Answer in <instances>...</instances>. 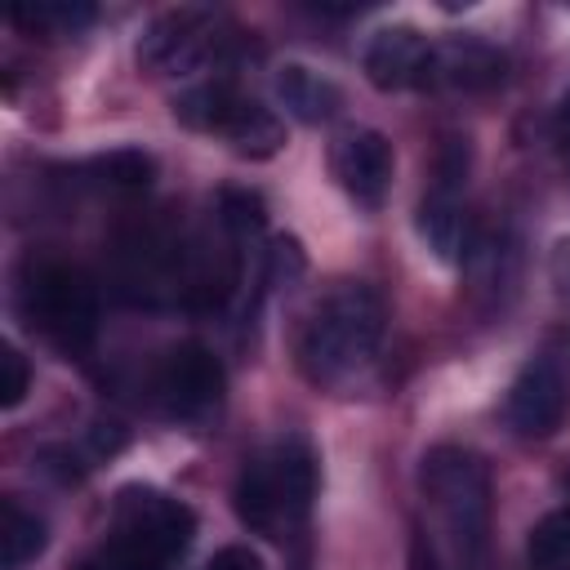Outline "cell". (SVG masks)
<instances>
[{
    "instance_id": "cell-13",
    "label": "cell",
    "mask_w": 570,
    "mask_h": 570,
    "mask_svg": "<svg viewBox=\"0 0 570 570\" xmlns=\"http://www.w3.org/2000/svg\"><path fill=\"white\" fill-rule=\"evenodd\" d=\"M272 85H276L281 107H285L294 120H303V125H325V120H334L338 107H343V89H338L330 76H321V71H312V67H303V62H285Z\"/></svg>"
},
{
    "instance_id": "cell-10",
    "label": "cell",
    "mask_w": 570,
    "mask_h": 570,
    "mask_svg": "<svg viewBox=\"0 0 570 570\" xmlns=\"http://www.w3.org/2000/svg\"><path fill=\"white\" fill-rule=\"evenodd\" d=\"M330 169L338 178V187L365 205V209H379L392 191V174H396V156H392V142L379 134V129H347L334 138L330 147Z\"/></svg>"
},
{
    "instance_id": "cell-3",
    "label": "cell",
    "mask_w": 570,
    "mask_h": 570,
    "mask_svg": "<svg viewBox=\"0 0 570 570\" xmlns=\"http://www.w3.org/2000/svg\"><path fill=\"white\" fill-rule=\"evenodd\" d=\"M18 316L58 352H89L98 338V285L62 258H27L18 272Z\"/></svg>"
},
{
    "instance_id": "cell-14",
    "label": "cell",
    "mask_w": 570,
    "mask_h": 570,
    "mask_svg": "<svg viewBox=\"0 0 570 570\" xmlns=\"http://www.w3.org/2000/svg\"><path fill=\"white\" fill-rule=\"evenodd\" d=\"M49 534H45V521L36 512H27L18 499H4L0 503V548H4V570H22L27 561H36L45 552Z\"/></svg>"
},
{
    "instance_id": "cell-11",
    "label": "cell",
    "mask_w": 570,
    "mask_h": 570,
    "mask_svg": "<svg viewBox=\"0 0 570 570\" xmlns=\"http://www.w3.org/2000/svg\"><path fill=\"white\" fill-rule=\"evenodd\" d=\"M508 76V58L476 40V36H454V40H432L428 58V80L423 89H494Z\"/></svg>"
},
{
    "instance_id": "cell-19",
    "label": "cell",
    "mask_w": 570,
    "mask_h": 570,
    "mask_svg": "<svg viewBox=\"0 0 570 570\" xmlns=\"http://www.w3.org/2000/svg\"><path fill=\"white\" fill-rule=\"evenodd\" d=\"M218 218H223V227L236 232V236L258 232V227H263V200H258L254 191H223Z\"/></svg>"
},
{
    "instance_id": "cell-1",
    "label": "cell",
    "mask_w": 570,
    "mask_h": 570,
    "mask_svg": "<svg viewBox=\"0 0 570 570\" xmlns=\"http://www.w3.org/2000/svg\"><path fill=\"white\" fill-rule=\"evenodd\" d=\"M387 330V307L365 281H338L316 298L294 338V361L307 383L338 387L361 374Z\"/></svg>"
},
{
    "instance_id": "cell-12",
    "label": "cell",
    "mask_w": 570,
    "mask_h": 570,
    "mask_svg": "<svg viewBox=\"0 0 570 570\" xmlns=\"http://www.w3.org/2000/svg\"><path fill=\"white\" fill-rule=\"evenodd\" d=\"M432 40L419 27H383L365 45V76L374 89H423Z\"/></svg>"
},
{
    "instance_id": "cell-15",
    "label": "cell",
    "mask_w": 570,
    "mask_h": 570,
    "mask_svg": "<svg viewBox=\"0 0 570 570\" xmlns=\"http://www.w3.org/2000/svg\"><path fill=\"white\" fill-rule=\"evenodd\" d=\"M13 22L40 36H76L80 27L94 22V4H76V0H36L27 9H13Z\"/></svg>"
},
{
    "instance_id": "cell-5",
    "label": "cell",
    "mask_w": 570,
    "mask_h": 570,
    "mask_svg": "<svg viewBox=\"0 0 570 570\" xmlns=\"http://www.w3.org/2000/svg\"><path fill=\"white\" fill-rule=\"evenodd\" d=\"M423 494L432 499L463 570H481L490 548V472L481 454L463 445H436L423 454Z\"/></svg>"
},
{
    "instance_id": "cell-9",
    "label": "cell",
    "mask_w": 570,
    "mask_h": 570,
    "mask_svg": "<svg viewBox=\"0 0 570 570\" xmlns=\"http://www.w3.org/2000/svg\"><path fill=\"white\" fill-rule=\"evenodd\" d=\"M570 392H566V374L552 356H530L503 401V419L517 436H552L566 419Z\"/></svg>"
},
{
    "instance_id": "cell-4",
    "label": "cell",
    "mask_w": 570,
    "mask_h": 570,
    "mask_svg": "<svg viewBox=\"0 0 570 570\" xmlns=\"http://www.w3.org/2000/svg\"><path fill=\"white\" fill-rule=\"evenodd\" d=\"M196 517L183 499L151 490V485H125L111 508L107 530V566L111 570H174V561L191 548Z\"/></svg>"
},
{
    "instance_id": "cell-18",
    "label": "cell",
    "mask_w": 570,
    "mask_h": 570,
    "mask_svg": "<svg viewBox=\"0 0 570 570\" xmlns=\"http://www.w3.org/2000/svg\"><path fill=\"white\" fill-rule=\"evenodd\" d=\"M27 392H31V365H27V356L13 343H4L0 347V405L18 410Z\"/></svg>"
},
{
    "instance_id": "cell-20",
    "label": "cell",
    "mask_w": 570,
    "mask_h": 570,
    "mask_svg": "<svg viewBox=\"0 0 570 570\" xmlns=\"http://www.w3.org/2000/svg\"><path fill=\"white\" fill-rule=\"evenodd\" d=\"M205 570H263V557H258L254 548L232 543V548H218V552L205 561Z\"/></svg>"
},
{
    "instance_id": "cell-6",
    "label": "cell",
    "mask_w": 570,
    "mask_h": 570,
    "mask_svg": "<svg viewBox=\"0 0 570 570\" xmlns=\"http://www.w3.org/2000/svg\"><path fill=\"white\" fill-rule=\"evenodd\" d=\"M174 116L196 129V134H218L227 138L240 156H272L281 142H285V129L281 120L249 94H240L236 85L227 80H205V85H191L174 98Z\"/></svg>"
},
{
    "instance_id": "cell-7",
    "label": "cell",
    "mask_w": 570,
    "mask_h": 570,
    "mask_svg": "<svg viewBox=\"0 0 570 570\" xmlns=\"http://www.w3.org/2000/svg\"><path fill=\"white\" fill-rule=\"evenodd\" d=\"M240 31H227L223 36V22L214 13H200V9H174V13H160L142 40H138V62L156 76H178V71H191L209 58H218Z\"/></svg>"
},
{
    "instance_id": "cell-16",
    "label": "cell",
    "mask_w": 570,
    "mask_h": 570,
    "mask_svg": "<svg viewBox=\"0 0 570 570\" xmlns=\"http://www.w3.org/2000/svg\"><path fill=\"white\" fill-rule=\"evenodd\" d=\"M89 174H94V187L134 196V191H147V187H151L156 165H151V156H142V151H111V156H98V160L89 165Z\"/></svg>"
},
{
    "instance_id": "cell-21",
    "label": "cell",
    "mask_w": 570,
    "mask_h": 570,
    "mask_svg": "<svg viewBox=\"0 0 570 570\" xmlns=\"http://www.w3.org/2000/svg\"><path fill=\"white\" fill-rule=\"evenodd\" d=\"M410 570H441L436 566V548L428 543V534H414L410 539Z\"/></svg>"
},
{
    "instance_id": "cell-8",
    "label": "cell",
    "mask_w": 570,
    "mask_h": 570,
    "mask_svg": "<svg viewBox=\"0 0 570 570\" xmlns=\"http://www.w3.org/2000/svg\"><path fill=\"white\" fill-rule=\"evenodd\" d=\"M227 387L223 361L200 343H178L156 365V401L174 419H205L218 410Z\"/></svg>"
},
{
    "instance_id": "cell-17",
    "label": "cell",
    "mask_w": 570,
    "mask_h": 570,
    "mask_svg": "<svg viewBox=\"0 0 570 570\" xmlns=\"http://www.w3.org/2000/svg\"><path fill=\"white\" fill-rule=\"evenodd\" d=\"M530 566L534 570H570V508L543 517L530 530Z\"/></svg>"
},
{
    "instance_id": "cell-2",
    "label": "cell",
    "mask_w": 570,
    "mask_h": 570,
    "mask_svg": "<svg viewBox=\"0 0 570 570\" xmlns=\"http://www.w3.org/2000/svg\"><path fill=\"white\" fill-rule=\"evenodd\" d=\"M312 499H316V454L303 436H281L254 459H245L232 490L236 517L267 539H281L285 530L303 525Z\"/></svg>"
}]
</instances>
